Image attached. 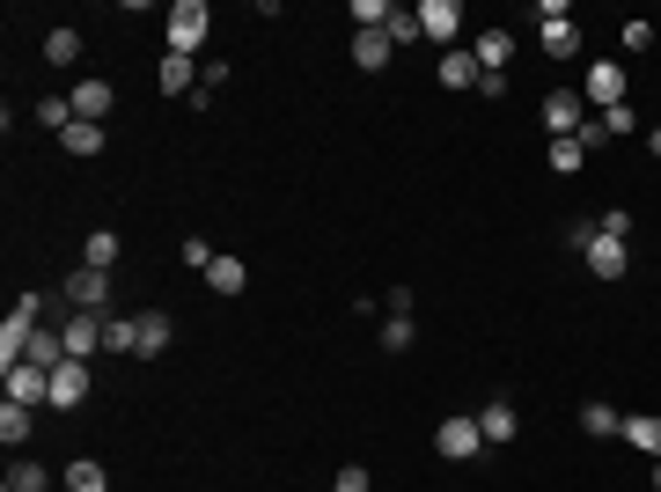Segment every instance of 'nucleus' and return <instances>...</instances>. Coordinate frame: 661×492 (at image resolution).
Segmentation results:
<instances>
[{"instance_id":"18","label":"nucleus","mask_w":661,"mask_h":492,"mask_svg":"<svg viewBox=\"0 0 661 492\" xmlns=\"http://www.w3.org/2000/svg\"><path fill=\"white\" fill-rule=\"evenodd\" d=\"M537 23H544V59H581V30L566 15H537Z\"/></svg>"},{"instance_id":"27","label":"nucleus","mask_w":661,"mask_h":492,"mask_svg":"<svg viewBox=\"0 0 661 492\" xmlns=\"http://www.w3.org/2000/svg\"><path fill=\"white\" fill-rule=\"evenodd\" d=\"M45 59H52V67H73V59H81V30H52Z\"/></svg>"},{"instance_id":"40","label":"nucleus","mask_w":661,"mask_h":492,"mask_svg":"<svg viewBox=\"0 0 661 492\" xmlns=\"http://www.w3.org/2000/svg\"><path fill=\"white\" fill-rule=\"evenodd\" d=\"M647 148H654V162H661V125H654V133H647Z\"/></svg>"},{"instance_id":"14","label":"nucleus","mask_w":661,"mask_h":492,"mask_svg":"<svg viewBox=\"0 0 661 492\" xmlns=\"http://www.w3.org/2000/svg\"><path fill=\"white\" fill-rule=\"evenodd\" d=\"M59 331H67V353H73V361L103 353V317H89V309H73V317L59 323Z\"/></svg>"},{"instance_id":"13","label":"nucleus","mask_w":661,"mask_h":492,"mask_svg":"<svg viewBox=\"0 0 661 492\" xmlns=\"http://www.w3.org/2000/svg\"><path fill=\"white\" fill-rule=\"evenodd\" d=\"M478 434H486V448H500V442H514V434H522V412H514L508 397H492L486 412H478Z\"/></svg>"},{"instance_id":"37","label":"nucleus","mask_w":661,"mask_h":492,"mask_svg":"<svg viewBox=\"0 0 661 492\" xmlns=\"http://www.w3.org/2000/svg\"><path fill=\"white\" fill-rule=\"evenodd\" d=\"M603 236H617V243H632V214H625V206H611V214H603Z\"/></svg>"},{"instance_id":"5","label":"nucleus","mask_w":661,"mask_h":492,"mask_svg":"<svg viewBox=\"0 0 661 492\" xmlns=\"http://www.w3.org/2000/svg\"><path fill=\"white\" fill-rule=\"evenodd\" d=\"M581 125H588V96L581 89H551V96H544V133H551V140H573Z\"/></svg>"},{"instance_id":"22","label":"nucleus","mask_w":661,"mask_h":492,"mask_svg":"<svg viewBox=\"0 0 661 492\" xmlns=\"http://www.w3.org/2000/svg\"><path fill=\"white\" fill-rule=\"evenodd\" d=\"M81 265H96V272L118 265V228H89V243H81Z\"/></svg>"},{"instance_id":"20","label":"nucleus","mask_w":661,"mask_h":492,"mask_svg":"<svg viewBox=\"0 0 661 492\" xmlns=\"http://www.w3.org/2000/svg\"><path fill=\"white\" fill-rule=\"evenodd\" d=\"M103 140H111V133H103V125H89V118H73L67 133H59V148H67L73 162H89V155H103Z\"/></svg>"},{"instance_id":"11","label":"nucleus","mask_w":661,"mask_h":492,"mask_svg":"<svg viewBox=\"0 0 661 492\" xmlns=\"http://www.w3.org/2000/svg\"><path fill=\"white\" fill-rule=\"evenodd\" d=\"M470 59H478V75H508V59H514V30H478Z\"/></svg>"},{"instance_id":"32","label":"nucleus","mask_w":661,"mask_h":492,"mask_svg":"<svg viewBox=\"0 0 661 492\" xmlns=\"http://www.w3.org/2000/svg\"><path fill=\"white\" fill-rule=\"evenodd\" d=\"M581 162H588V148H581V140H551V170H559V176H573Z\"/></svg>"},{"instance_id":"8","label":"nucleus","mask_w":661,"mask_h":492,"mask_svg":"<svg viewBox=\"0 0 661 492\" xmlns=\"http://www.w3.org/2000/svg\"><path fill=\"white\" fill-rule=\"evenodd\" d=\"M581 258H588V272H595V279H625V265H632V243H617V236H603V228H595V243H588Z\"/></svg>"},{"instance_id":"21","label":"nucleus","mask_w":661,"mask_h":492,"mask_svg":"<svg viewBox=\"0 0 661 492\" xmlns=\"http://www.w3.org/2000/svg\"><path fill=\"white\" fill-rule=\"evenodd\" d=\"M206 287H214V295H243L250 265H243V258H214V265H206Z\"/></svg>"},{"instance_id":"38","label":"nucleus","mask_w":661,"mask_h":492,"mask_svg":"<svg viewBox=\"0 0 661 492\" xmlns=\"http://www.w3.org/2000/svg\"><path fill=\"white\" fill-rule=\"evenodd\" d=\"M331 492H367V470H361V464H345L339 478H331Z\"/></svg>"},{"instance_id":"17","label":"nucleus","mask_w":661,"mask_h":492,"mask_svg":"<svg viewBox=\"0 0 661 492\" xmlns=\"http://www.w3.org/2000/svg\"><path fill=\"white\" fill-rule=\"evenodd\" d=\"M434 81H441V89H478V81H486V75H478V59H470V52L456 45V52H441Z\"/></svg>"},{"instance_id":"16","label":"nucleus","mask_w":661,"mask_h":492,"mask_svg":"<svg viewBox=\"0 0 661 492\" xmlns=\"http://www.w3.org/2000/svg\"><path fill=\"white\" fill-rule=\"evenodd\" d=\"M198 81H206V75H192V59H184V52H162V81H155L162 96H198Z\"/></svg>"},{"instance_id":"23","label":"nucleus","mask_w":661,"mask_h":492,"mask_svg":"<svg viewBox=\"0 0 661 492\" xmlns=\"http://www.w3.org/2000/svg\"><path fill=\"white\" fill-rule=\"evenodd\" d=\"M617 442H632V448H647V456H654V464H661V419H654V412H639V419H625V434H617Z\"/></svg>"},{"instance_id":"2","label":"nucleus","mask_w":661,"mask_h":492,"mask_svg":"<svg viewBox=\"0 0 661 492\" xmlns=\"http://www.w3.org/2000/svg\"><path fill=\"white\" fill-rule=\"evenodd\" d=\"M206 30H214V8H206V0H176L170 8V52L192 59V52L206 45Z\"/></svg>"},{"instance_id":"31","label":"nucleus","mask_w":661,"mask_h":492,"mask_svg":"<svg viewBox=\"0 0 661 492\" xmlns=\"http://www.w3.org/2000/svg\"><path fill=\"white\" fill-rule=\"evenodd\" d=\"M103 353H133V317H103Z\"/></svg>"},{"instance_id":"15","label":"nucleus","mask_w":661,"mask_h":492,"mask_svg":"<svg viewBox=\"0 0 661 492\" xmlns=\"http://www.w3.org/2000/svg\"><path fill=\"white\" fill-rule=\"evenodd\" d=\"M390 30H353V67H361V75H383V67H390Z\"/></svg>"},{"instance_id":"39","label":"nucleus","mask_w":661,"mask_h":492,"mask_svg":"<svg viewBox=\"0 0 661 492\" xmlns=\"http://www.w3.org/2000/svg\"><path fill=\"white\" fill-rule=\"evenodd\" d=\"M654 45V23H625V52H647Z\"/></svg>"},{"instance_id":"29","label":"nucleus","mask_w":661,"mask_h":492,"mask_svg":"<svg viewBox=\"0 0 661 492\" xmlns=\"http://www.w3.org/2000/svg\"><path fill=\"white\" fill-rule=\"evenodd\" d=\"M45 485H52L45 464H15V470H8V492H45Z\"/></svg>"},{"instance_id":"35","label":"nucleus","mask_w":661,"mask_h":492,"mask_svg":"<svg viewBox=\"0 0 661 492\" xmlns=\"http://www.w3.org/2000/svg\"><path fill=\"white\" fill-rule=\"evenodd\" d=\"M412 37H426V30H419V15L397 8V15H390V45H412Z\"/></svg>"},{"instance_id":"36","label":"nucleus","mask_w":661,"mask_h":492,"mask_svg":"<svg viewBox=\"0 0 661 492\" xmlns=\"http://www.w3.org/2000/svg\"><path fill=\"white\" fill-rule=\"evenodd\" d=\"M214 258H220V250L206 243V236H192V243H184V265H192V272H206V265H214Z\"/></svg>"},{"instance_id":"12","label":"nucleus","mask_w":661,"mask_h":492,"mask_svg":"<svg viewBox=\"0 0 661 492\" xmlns=\"http://www.w3.org/2000/svg\"><path fill=\"white\" fill-rule=\"evenodd\" d=\"M89 397V361H67V368H52V412H73Z\"/></svg>"},{"instance_id":"34","label":"nucleus","mask_w":661,"mask_h":492,"mask_svg":"<svg viewBox=\"0 0 661 492\" xmlns=\"http://www.w3.org/2000/svg\"><path fill=\"white\" fill-rule=\"evenodd\" d=\"M412 345V317H390L383 323V353H404Z\"/></svg>"},{"instance_id":"33","label":"nucleus","mask_w":661,"mask_h":492,"mask_svg":"<svg viewBox=\"0 0 661 492\" xmlns=\"http://www.w3.org/2000/svg\"><path fill=\"white\" fill-rule=\"evenodd\" d=\"M595 118H603V133H611V140H617V133H639V111H632V103H617V111H595Z\"/></svg>"},{"instance_id":"6","label":"nucleus","mask_w":661,"mask_h":492,"mask_svg":"<svg viewBox=\"0 0 661 492\" xmlns=\"http://www.w3.org/2000/svg\"><path fill=\"white\" fill-rule=\"evenodd\" d=\"M67 309H89V317H103V309H111V272L73 265V272H67Z\"/></svg>"},{"instance_id":"30","label":"nucleus","mask_w":661,"mask_h":492,"mask_svg":"<svg viewBox=\"0 0 661 492\" xmlns=\"http://www.w3.org/2000/svg\"><path fill=\"white\" fill-rule=\"evenodd\" d=\"M390 15H397L390 0H353V23L361 30H390Z\"/></svg>"},{"instance_id":"28","label":"nucleus","mask_w":661,"mask_h":492,"mask_svg":"<svg viewBox=\"0 0 661 492\" xmlns=\"http://www.w3.org/2000/svg\"><path fill=\"white\" fill-rule=\"evenodd\" d=\"M103 485H111V478H103V464H96V456H81V464L67 470V492H103Z\"/></svg>"},{"instance_id":"10","label":"nucleus","mask_w":661,"mask_h":492,"mask_svg":"<svg viewBox=\"0 0 661 492\" xmlns=\"http://www.w3.org/2000/svg\"><path fill=\"white\" fill-rule=\"evenodd\" d=\"M0 375H8V404H52V375L45 368L15 361V368H0Z\"/></svg>"},{"instance_id":"3","label":"nucleus","mask_w":661,"mask_h":492,"mask_svg":"<svg viewBox=\"0 0 661 492\" xmlns=\"http://www.w3.org/2000/svg\"><path fill=\"white\" fill-rule=\"evenodd\" d=\"M434 448L448 456V464H470V456L486 448V434H478V419H470V412H448V419L434 426Z\"/></svg>"},{"instance_id":"4","label":"nucleus","mask_w":661,"mask_h":492,"mask_svg":"<svg viewBox=\"0 0 661 492\" xmlns=\"http://www.w3.org/2000/svg\"><path fill=\"white\" fill-rule=\"evenodd\" d=\"M625 89H632V75H625L617 59H595V67L581 75V96L595 103V111H617V103H625Z\"/></svg>"},{"instance_id":"19","label":"nucleus","mask_w":661,"mask_h":492,"mask_svg":"<svg viewBox=\"0 0 661 492\" xmlns=\"http://www.w3.org/2000/svg\"><path fill=\"white\" fill-rule=\"evenodd\" d=\"M73 118H89V125L111 118V81H73Z\"/></svg>"},{"instance_id":"41","label":"nucleus","mask_w":661,"mask_h":492,"mask_svg":"<svg viewBox=\"0 0 661 492\" xmlns=\"http://www.w3.org/2000/svg\"><path fill=\"white\" fill-rule=\"evenodd\" d=\"M654 492H661V464H654Z\"/></svg>"},{"instance_id":"25","label":"nucleus","mask_w":661,"mask_h":492,"mask_svg":"<svg viewBox=\"0 0 661 492\" xmlns=\"http://www.w3.org/2000/svg\"><path fill=\"white\" fill-rule=\"evenodd\" d=\"M581 434H595V442H611V434H625V419H617L611 404H581Z\"/></svg>"},{"instance_id":"9","label":"nucleus","mask_w":661,"mask_h":492,"mask_svg":"<svg viewBox=\"0 0 661 492\" xmlns=\"http://www.w3.org/2000/svg\"><path fill=\"white\" fill-rule=\"evenodd\" d=\"M170 309H140V317H133V353H140V361H155V353H170Z\"/></svg>"},{"instance_id":"1","label":"nucleus","mask_w":661,"mask_h":492,"mask_svg":"<svg viewBox=\"0 0 661 492\" xmlns=\"http://www.w3.org/2000/svg\"><path fill=\"white\" fill-rule=\"evenodd\" d=\"M37 317H45V295H23L15 309H8V323H0V368H15L30 353V339H37Z\"/></svg>"},{"instance_id":"24","label":"nucleus","mask_w":661,"mask_h":492,"mask_svg":"<svg viewBox=\"0 0 661 492\" xmlns=\"http://www.w3.org/2000/svg\"><path fill=\"white\" fill-rule=\"evenodd\" d=\"M30 434H37V426H30V404H0V442H8V448H23Z\"/></svg>"},{"instance_id":"7","label":"nucleus","mask_w":661,"mask_h":492,"mask_svg":"<svg viewBox=\"0 0 661 492\" xmlns=\"http://www.w3.org/2000/svg\"><path fill=\"white\" fill-rule=\"evenodd\" d=\"M412 15H419V30H426L434 45H448V52H456V30H464V8H456V0H419Z\"/></svg>"},{"instance_id":"26","label":"nucleus","mask_w":661,"mask_h":492,"mask_svg":"<svg viewBox=\"0 0 661 492\" xmlns=\"http://www.w3.org/2000/svg\"><path fill=\"white\" fill-rule=\"evenodd\" d=\"M30 118L45 125V133H67V125H73V103L67 96H37V111H30Z\"/></svg>"}]
</instances>
